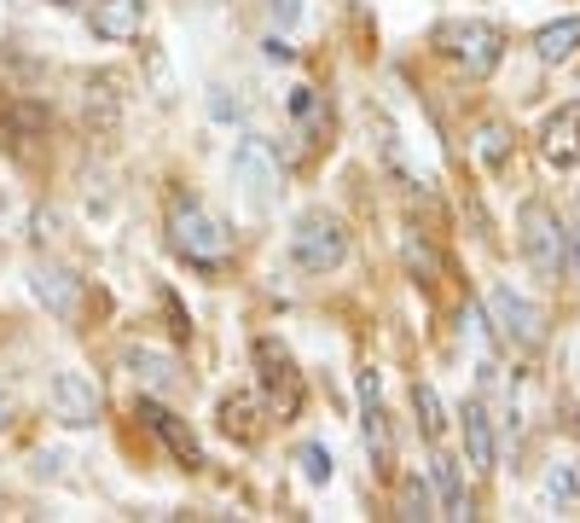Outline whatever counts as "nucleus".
Segmentation results:
<instances>
[{
    "instance_id": "16",
    "label": "nucleus",
    "mask_w": 580,
    "mask_h": 523,
    "mask_svg": "<svg viewBox=\"0 0 580 523\" xmlns=\"http://www.w3.org/2000/svg\"><path fill=\"white\" fill-rule=\"evenodd\" d=\"M534 53L545 64H569L580 53V18H557V24H545L540 36H534Z\"/></svg>"
},
{
    "instance_id": "25",
    "label": "nucleus",
    "mask_w": 580,
    "mask_h": 523,
    "mask_svg": "<svg viewBox=\"0 0 580 523\" xmlns=\"http://www.w3.org/2000/svg\"><path fill=\"white\" fill-rule=\"evenodd\" d=\"M262 53H267L273 64H290V59H297V47H290V41H279V36H267V41H262Z\"/></svg>"
},
{
    "instance_id": "4",
    "label": "nucleus",
    "mask_w": 580,
    "mask_h": 523,
    "mask_svg": "<svg viewBox=\"0 0 580 523\" xmlns=\"http://www.w3.org/2000/svg\"><path fill=\"white\" fill-rule=\"evenodd\" d=\"M290 257H297V267H308V274L343 267V257H349L343 222H331V215H302L297 233H290Z\"/></svg>"
},
{
    "instance_id": "3",
    "label": "nucleus",
    "mask_w": 580,
    "mask_h": 523,
    "mask_svg": "<svg viewBox=\"0 0 580 523\" xmlns=\"http://www.w3.org/2000/svg\"><path fill=\"white\" fill-rule=\"evenodd\" d=\"M436 47H447V59H458L470 76H493L505 59V36L482 18H465V24H441L436 29Z\"/></svg>"
},
{
    "instance_id": "20",
    "label": "nucleus",
    "mask_w": 580,
    "mask_h": 523,
    "mask_svg": "<svg viewBox=\"0 0 580 523\" xmlns=\"http://www.w3.org/2000/svg\"><path fill=\"white\" fill-rule=\"evenodd\" d=\"M413 408H418V419H424V436H430V443H436V436L447 431V413H441V396L430 390V384H413Z\"/></svg>"
},
{
    "instance_id": "19",
    "label": "nucleus",
    "mask_w": 580,
    "mask_h": 523,
    "mask_svg": "<svg viewBox=\"0 0 580 523\" xmlns=\"http://www.w3.org/2000/svg\"><path fill=\"white\" fill-rule=\"evenodd\" d=\"M297 465H302V477H308L314 488H326V483H331V471H337V460H331V448H326V443H302Z\"/></svg>"
},
{
    "instance_id": "29",
    "label": "nucleus",
    "mask_w": 580,
    "mask_h": 523,
    "mask_svg": "<svg viewBox=\"0 0 580 523\" xmlns=\"http://www.w3.org/2000/svg\"><path fill=\"white\" fill-rule=\"evenodd\" d=\"M575 483H580V477H575Z\"/></svg>"
},
{
    "instance_id": "13",
    "label": "nucleus",
    "mask_w": 580,
    "mask_h": 523,
    "mask_svg": "<svg viewBox=\"0 0 580 523\" xmlns=\"http://www.w3.org/2000/svg\"><path fill=\"white\" fill-rule=\"evenodd\" d=\"M36 297H41L59 320H71V314H76V302H81V285L64 274V267H36Z\"/></svg>"
},
{
    "instance_id": "21",
    "label": "nucleus",
    "mask_w": 580,
    "mask_h": 523,
    "mask_svg": "<svg viewBox=\"0 0 580 523\" xmlns=\"http://www.w3.org/2000/svg\"><path fill=\"white\" fill-rule=\"evenodd\" d=\"M476 151H482L488 169H505V158H510V134H505L500 123H488L482 134H476Z\"/></svg>"
},
{
    "instance_id": "7",
    "label": "nucleus",
    "mask_w": 580,
    "mask_h": 523,
    "mask_svg": "<svg viewBox=\"0 0 580 523\" xmlns=\"http://www.w3.org/2000/svg\"><path fill=\"white\" fill-rule=\"evenodd\" d=\"M47 396H53V419H59V425H71V431H88V425H99V413H105L99 384L81 378V373H59Z\"/></svg>"
},
{
    "instance_id": "24",
    "label": "nucleus",
    "mask_w": 580,
    "mask_h": 523,
    "mask_svg": "<svg viewBox=\"0 0 580 523\" xmlns=\"http://www.w3.org/2000/svg\"><path fill=\"white\" fill-rule=\"evenodd\" d=\"M267 12H273V24H279V29H290L302 18V0H267Z\"/></svg>"
},
{
    "instance_id": "1",
    "label": "nucleus",
    "mask_w": 580,
    "mask_h": 523,
    "mask_svg": "<svg viewBox=\"0 0 580 523\" xmlns=\"http://www.w3.org/2000/svg\"><path fill=\"white\" fill-rule=\"evenodd\" d=\"M168 233H175L180 257L192 267H203V274H215V267L232 257V227L220 222V215L203 210L198 198H175V210H168Z\"/></svg>"
},
{
    "instance_id": "8",
    "label": "nucleus",
    "mask_w": 580,
    "mask_h": 523,
    "mask_svg": "<svg viewBox=\"0 0 580 523\" xmlns=\"http://www.w3.org/2000/svg\"><path fill=\"white\" fill-rule=\"evenodd\" d=\"M134 413H140L146 425H151V431L163 436V443H168V453H175V460H180L186 471H198V465H203V448H198V436L186 431V425H180V419H175V413L163 408L157 396H140V401H134Z\"/></svg>"
},
{
    "instance_id": "9",
    "label": "nucleus",
    "mask_w": 580,
    "mask_h": 523,
    "mask_svg": "<svg viewBox=\"0 0 580 523\" xmlns=\"http://www.w3.org/2000/svg\"><path fill=\"white\" fill-rule=\"evenodd\" d=\"M540 146H545V163H557V169L580 163V99H569V105H563L552 123H545Z\"/></svg>"
},
{
    "instance_id": "22",
    "label": "nucleus",
    "mask_w": 580,
    "mask_h": 523,
    "mask_svg": "<svg viewBox=\"0 0 580 523\" xmlns=\"http://www.w3.org/2000/svg\"><path fill=\"white\" fill-rule=\"evenodd\" d=\"M401 518H436V506H430V488H424L418 477L401 488Z\"/></svg>"
},
{
    "instance_id": "15",
    "label": "nucleus",
    "mask_w": 580,
    "mask_h": 523,
    "mask_svg": "<svg viewBox=\"0 0 580 523\" xmlns=\"http://www.w3.org/2000/svg\"><path fill=\"white\" fill-rule=\"evenodd\" d=\"M366 453H371V471H378V477L395 471V436H389V413L378 401H366Z\"/></svg>"
},
{
    "instance_id": "5",
    "label": "nucleus",
    "mask_w": 580,
    "mask_h": 523,
    "mask_svg": "<svg viewBox=\"0 0 580 523\" xmlns=\"http://www.w3.org/2000/svg\"><path fill=\"white\" fill-rule=\"evenodd\" d=\"M232 180L244 187V198L255 210H267L273 198H279V180H285V169H279V151H273L267 140H238V151H232Z\"/></svg>"
},
{
    "instance_id": "10",
    "label": "nucleus",
    "mask_w": 580,
    "mask_h": 523,
    "mask_svg": "<svg viewBox=\"0 0 580 523\" xmlns=\"http://www.w3.org/2000/svg\"><path fill=\"white\" fill-rule=\"evenodd\" d=\"M88 24H93L99 41H134L146 24V0H99Z\"/></svg>"
},
{
    "instance_id": "26",
    "label": "nucleus",
    "mask_w": 580,
    "mask_h": 523,
    "mask_svg": "<svg viewBox=\"0 0 580 523\" xmlns=\"http://www.w3.org/2000/svg\"><path fill=\"white\" fill-rule=\"evenodd\" d=\"M378 390H383L378 373H361V401H378Z\"/></svg>"
},
{
    "instance_id": "17",
    "label": "nucleus",
    "mask_w": 580,
    "mask_h": 523,
    "mask_svg": "<svg viewBox=\"0 0 580 523\" xmlns=\"http://www.w3.org/2000/svg\"><path fill=\"white\" fill-rule=\"evenodd\" d=\"M220 431L238 436V443H255V431H262V425H255V401L250 396H227V401H220Z\"/></svg>"
},
{
    "instance_id": "28",
    "label": "nucleus",
    "mask_w": 580,
    "mask_h": 523,
    "mask_svg": "<svg viewBox=\"0 0 580 523\" xmlns=\"http://www.w3.org/2000/svg\"><path fill=\"white\" fill-rule=\"evenodd\" d=\"M59 7H81V0H59Z\"/></svg>"
},
{
    "instance_id": "6",
    "label": "nucleus",
    "mask_w": 580,
    "mask_h": 523,
    "mask_svg": "<svg viewBox=\"0 0 580 523\" xmlns=\"http://www.w3.org/2000/svg\"><path fill=\"white\" fill-rule=\"evenodd\" d=\"M488 320H493V332L510 337L517 349H540L545 344V314L522 291H510V285H493L488 291Z\"/></svg>"
},
{
    "instance_id": "18",
    "label": "nucleus",
    "mask_w": 580,
    "mask_h": 523,
    "mask_svg": "<svg viewBox=\"0 0 580 523\" xmlns=\"http://www.w3.org/2000/svg\"><path fill=\"white\" fill-rule=\"evenodd\" d=\"M436 483H441V495H447V512L441 518H470V495H465V483H458L453 460H436Z\"/></svg>"
},
{
    "instance_id": "2",
    "label": "nucleus",
    "mask_w": 580,
    "mask_h": 523,
    "mask_svg": "<svg viewBox=\"0 0 580 523\" xmlns=\"http://www.w3.org/2000/svg\"><path fill=\"white\" fill-rule=\"evenodd\" d=\"M517 222H522V250H528V262H534V274H545V279L569 274V233H563V222L552 215V204L528 198Z\"/></svg>"
},
{
    "instance_id": "12",
    "label": "nucleus",
    "mask_w": 580,
    "mask_h": 523,
    "mask_svg": "<svg viewBox=\"0 0 580 523\" xmlns=\"http://www.w3.org/2000/svg\"><path fill=\"white\" fill-rule=\"evenodd\" d=\"M465 448H470L476 471H493V460H500V448H493V419H488L482 401H465Z\"/></svg>"
},
{
    "instance_id": "11",
    "label": "nucleus",
    "mask_w": 580,
    "mask_h": 523,
    "mask_svg": "<svg viewBox=\"0 0 580 523\" xmlns=\"http://www.w3.org/2000/svg\"><path fill=\"white\" fill-rule=\"evenodd\" d=\"M255 361H262V378H267V390H273V401H279V390H285V401H290V413H297V401H302V390H297V373H290V356L273 337H262L255 344Z\"/></svg>"
},
{
    "instance_id": "23",
    "label": "nucleus",
    "mask_w": 580,
    "mask_h": 523,
    "mask_svg": "<svg viewBox=\"0 0 580 523\" xmlns=\"http://www.w3.org/2000/svg\"><path fill=\"white\" fill-rule=\"evenodd\" d=\"M545 495H552L557 506H563V500H575V495H580L575 471H552V477H545Z\"/></svg>"
},
{
    "instance_id": "27",
    "label": "nucleus",
    "mask_w": 580,
    "mask_h": 523,
    "mask_svg": "<svg viewBox=\"0 0 580 523\" xmlns=\"http://www.w3.org/2000/svg\"><path fill=\"white\" fill-rule=\"evenodd\" d=\"M7 425H12V390L0 384V431H7Z\"/></svg>"
},
{
    "instance_id": "14",
    "label": "nucleus",
    "mask_w": 580,
    "mask_h": 523,
    "mask_svg": "<svg viewBox=\"0 0 580 523\" xmlns=\"http://www.w3.org/2000/svg\"><path fill=\"white\" fill-rule=\"evenodd\" d=\"M128 373L146 384V390H175L180 384V361L157 356V349H128Z\"/></svg>"
}]
</instances>
